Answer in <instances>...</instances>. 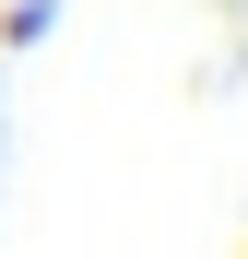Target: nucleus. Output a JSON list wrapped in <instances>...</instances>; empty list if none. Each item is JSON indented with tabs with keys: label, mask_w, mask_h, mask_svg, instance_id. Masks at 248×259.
Returning a JSON list of instances; mask_svg holds the SVG:
<instances>
[{
	"label": "nucleus",
	"mask_w": 248,
	"mask_h": 259,
	"mask_svg": "<svg viewBox=\"0 0 248 259\" xmlns=\"http://www.w3.org/2000/svg\"><path fill=\"white\" fill-rule=\"evenodd\" d=\"M48 35H59V0H0V59L48 48Z\"/></svg>",
	"instance_id": "nucleus-1"
}]
</instances>
